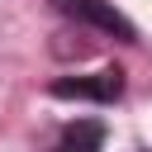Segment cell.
<instances>
[{
	"label": "cell",
	"instance_id": "obj_1",
	"mask_svg": "<svg viewBox=\"0 0 152 152\" xmlns=\"http://www.w3.org/2000/svg\"><path fill=\"white\" fill-rule=\"evenodd\" d=\"M57 100H95V104H114L124 95V71L119 66H104L95 76H57L48 86Z\"/></svg>",
	"mask_w": 152,
	"mask_h": 152
},
{
	"label": "cell",
	"instance_id": "obj_2",
	"mask_svg": "<svg viewBox=\"0 0 152 152\" xmlns=\"http://www.w3.org/2000/svg\"><path fill=\"white\" fill-rule=\"evenodd\" d=\"M66 19H76V24H90V28H100V33H114L119 43H133L138 38V28L109 5V0H52Z\"/></svg>",
	"mask_w": 152,
	"mask_h": 152
},
{
	"label": "cell",
	"instance_id": "obj_3",
	"mask_svg": "<svg viewBox=\"0 0 152 152\" xmlns=\"http://www.w3.org/2000/svg\"><path fill=\"white\" fill-rule=\"evenodd\" d=\"M100 142H104V124L100 119H76L57 133L52 152H100Z\"/></svg>",
	"mask_w": 152,
	"mask_h": 152
}]
</instances>
